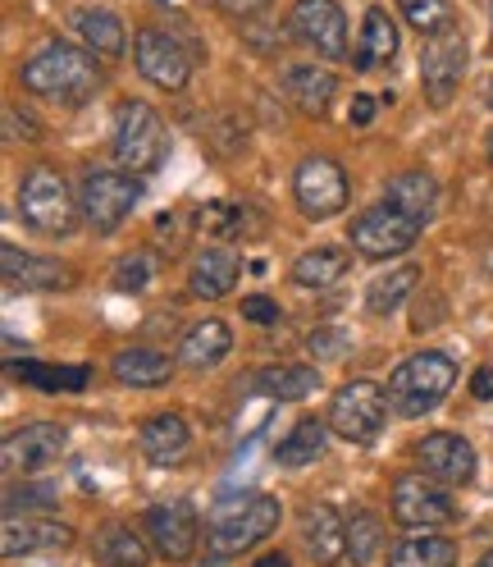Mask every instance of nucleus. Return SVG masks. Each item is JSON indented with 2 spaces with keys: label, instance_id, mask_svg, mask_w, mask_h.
<instances>
[{
  "label": "nucleus",
  "instance_id": "obj_1",
  "mask_svg": "<svg viewBox=\"0 0 493 567\" xmlns=\"http://www.w3.org/2000/svg\"><path fill=\"white\" fill-rule=\"evenodd\" d=\"M19 79L32 96H46L60 105H83L101 92V64L92 51H78L69 42H46L32 60H23Z\"/></svg>",
  "mask_w": 493,
  "mask_h": 567
},
{
  "label": "nucleus",
  "instance_id": "obj_2",
  "mask_svg": "<svg viewBox=\"0 0 493 567\" xmlns=\"http://www.w3.org/2000/svg\"><path fill=\"white\" fill-rule=\"evenodd\" d=\"M279 499L274 494H238V499H224L216 504V513H210V530H206V545H210V558L229 563L233 554L261 545L265 536H274L279 526Z\"/></svg>",
  "mask_w": 493,
  "mask_h": 567
},
{
  "label": "nucleus",
  "instance_id": "obj_3",
  "mask_svg": "<svg viewBox=\"0 0 493 567\" xmlns=\"http://www.w3.org/2000/svg\"><path fill=\"white\" fill-rule=\"evenodd\" d=\"M19 216L28 229H38L46 238H69L78 225V197L69 193V179L55 165H32L19 179Z\"/></svg>",
  "mask_w": 493,
  "mask_h": 567
},
{
  "label": "nucleus",
  "instance_id": "obj_4",
  "mask_svg": "<svg viewBox=\"0 0 493 567\" xmlns=\"http://www.w3.org/2000/svg\"><path fill=\"white\" fill-rule=\"evenodd\" d=\"M452 384H457L452 358L426 348V352H411V358L389 375V403L402 421H416V416L434 412L452 394Z\"/></svg>",
  "mask_w": 493,
  "mask_h": 567
},
{
  "label": "nucleus",
  "instance_id": "obj_5",
  "mask_svg": "<svg viewBox=\"0 0 493 567\" xmlns=\"http://www.w3.org/2000/svg\"><path fill=\"white\" fill-rule=\"evenodd\" d=\"M143 202V174H128V169H87L83 184H78V210L92 234H115L133 206Z\"/></svg>",
  "mask_w": 493,
  "mask_h": 567
},
{
  "label": "nucleus",
  "instance_id": "obj_6",
  "mask_svg": "<svg viewBox=\"0 0 493 567\" xmlns=\"http://www.w3.org/2000/svg\"><path fill=\"white\" fill-rule=\"evenodd\" d=\"M169 152V137L160 115L151 111L147 101H124L119 115H115V161L128 174H151L165 165Z\"/></svg>",
  "mask_w": 493,
  "mask_h": 567
},
{
  "label": "nucleus",
  "instance_id": "obj_7",
  "mask_svg": "<svg viewBox=\"0 0 493 567\" xmlns=\"http://www.w3.org/2000/svg\"><path fill=\"white\" fill-rule=\"evenodd\" d=\"M420 229H426V225L411 220L407 210L379 202V206L361 210V216L347 225V243H352V252H361V257H370V261H384V257L411 252L416 238H420Z\"/></svg>",
  "mask_w": 493,
  "mask_h": 567
},
{
  "label": "nucleus",
  "instance_id": "obj_8",
  "mask_svg": "<svg viewBox=\"0 0 493 567\" xmlns=\"http://www.w3.org/2000/svg\"><path fill=\"white\" fill-rule=\"evenodd\" d=\"M389 389H379L375 380H352L329 403V431L352 444H370L389 421Z\"/></svg>",
  "mask_w": 493,
  "mask_h": 567
},
{
  "label": "nucleus",
  "instance_id": "obj_9",
  "mask_svg": "<svg viewBox=\"0 0 493 567\" xmlns=\"http://www.w3.org/2000/svg\"><path fill=\"white\" fill-rule=\"evenodd\" d=\"M466 32L462 28H443L434 38H426V51H420V92L434 111H448L457 87H462V74H466Z\"/></svg>",
  "mask_w": 493,
  "mask_h": 567
},
{
  "label": "nucleus",
  "instance_id": "obj_10",
  "mask_svg": "<svg viewBox=\"0 0 493 567\" xmlns=\"http://www.w3.org/2000/svg\"><path fill=\"white\" fill-rule=\"evenodd\" d=\"M133 60H137V74L147 83H156L160 92H183L192 79V51L188 38L179 32H165V28H143L133 42Z\"/></svg>",
  "mask_w": 493,
  "mask_h": 567
},
{
  "label": "nucleus",
  "instance_id": "obj_11",
  "mask_svg": "<svg viewBox=\"0 0 493 567\" xmlns=\"http://www.w3.org/2000/svg\"><path fill=\"white\" fill-rule=\"evenodd\" d=\"M293 197L306 220H329L347 206L352 188H347V174L334 156H306L293 169Z\"/></svg>",
  "mask_w": 493,
  "mask_h": 567
},
{
  "label": "nucleus",
  "instance_id": "obj_12",
  "mask_svg": "<svg viewBox=\"0 0 493 567\" xmlns=\"http://www.w3.org/2000/svg\"><path fill=\"white\" fill-rule=\"evenodd\" d=\"M64 444H69V431L60 421H28L19 431H10L6 444H0V467H6L10 481H23L32 472L51 467L64 453Z\"/></svg>",
  "mask_w": 493,
  "mask_h": 567
},
{
  "label": "nucleus",
  "instance_id": "obj_13",
  "mask_svg": "<svg viewBox=\"0 0 493 567\" xmlns=\"http://www.w3.org/2000/svg\"><path fill=\"white\" fill-rule=\"evenodd\" d=\"M457 517L452 494L434 476H398L394 481V522L407 530H434Z\"/></svg>",
  "mask_w": 493,
  "mask_h": 567
},
{
  "label": "nucleus",
  "instance_id": "obj_14",
  "mask_svg": "<svg viewBox=\"0 0 493 567\" xmlns=\"http://www.w3.org/2000/svg\"><path fill=\"white\" fill-rule=\"evenodd\" d=\"M147 540L165 563H188L201 540V517L188 499H169L147 508Z\"/></svg>",
  "mask_w": 493,
  "mask_h": 567
},
{
  "label": "nucleus",
  "instance_id": "obj_15",
  "mask_svg": "<svg viewBox=\"0 0 493 567\" xmlns=\"http://www.w3.org/2000/svg\"><path fill=\"white\" fill-rule=\"evenodd\" d=\"M289 32L325 60L347 55V19L338 10V0H297L289 14Z\"/></svg>",
  "mask_w": 493,
  "mask_h": 567
},
{
  "label": "nucleus",
  "instance_id": "obj_16",
  "mask_svg": "<svg viewBox=\"0 0 493 567\" xmlns=\"http://www.w3.org/2000/svg\"><path fill=\"white\" fill-rule=\"evenodd\" d=\"M0 275H6V289L14 293H60V289H74V279H78L64 261L23 252L14 243L0 247Z\"/></svg>",
  "mask_w": 493,
  "mask_h": 567
},
{
  "label": "nucleus",
  "instance_id": "obj_17",
  "mask_svg": "<svg viewBox=\"0 0 493 567\" xmlns=\"http://www.w3.org/2000/svg\"><path fill=\"white\" fill-rule=\"evenodd\" d=\"M416 463L426 467V476H434L439 485H471L480 457H475L471 440L452 435V431H430L426 440H416Z\"/></svg>",
  "mask_w": 493,
  "mask_h": 567
},
{
  "label": "nucleus",
  "instance_id": "obj_18",
  "mask_svg": "<svg viewBox=\"0 0 493 567\" xmlns=\"http://www.w3.org/2000/svg\"><path fill=\"white\" fill-rule=\"evenodd\" d=\"M74 540H78L74 526H64L55 517H6V530H0V554H6V558L64 554Z\"/></svg>",
  "mask_w": 493,
  "mask_h": 567
},
{
  "label": "nucleus",
  "instance_id": "obj_19",
  "mask_svg": "<svg viewBox=\"0 0 493 567\" xmlns=\"http://www.w3.org/2000/svg\"><path fill=\"white\" fill-rule=\"evenodd\" d=\"M137 449H143L147 463L174 467V463H183L188 457L192 431H188V421L179 412H160V416H147L143 425H137Z\"/></svg>",
  "mask_w": 493,
  "mask_h": 567
},
{
  "label": "nucleus",
  "instance_id": "obj_20",
  "mask_svg": "<svg viewBox=\"0 0 493 567\" xmlns=\"http://www.w3.org/2000/svg\"><path fill=\"white\" fill-rule=\"evenodd\" d=\"M238 275H242L238 252H229V247H201V252L192 257V266H188V293L201 298V302L229 298Z\"/></svg>",
  "mask_w": 493,
  "mask_h": 567
},
{
  "label": "nucleus",
  "instance_id": "obj_21",
  "mask_svg": "<svg viewBox=\"0 0 493 567\" xmlns=\"http://www.w3.org/2000/svg\"><path fill=\"white\" fill-rule=\"evenodd\" d=\"M302 545H306L311 563L338 567L347 558V517H338L329 504L306 508V517H302Z\"/></svg>",
  "mask_w": 493,
  "mask_h": 567
},
{
  "label": "nucleus",
  "instance_id": "obj_22",
  "mask_svg": "<svg viewBox=\"0 0 493 567\" xmlns=\"http://www.w3.org/2000/svg\"><path fill=\"white\" fill-rule=\"evenodd\" d=\"M74 38H83V47L101 60H119L124 47H128V32L119 23V14L111 10H101V6H87V10H74Z\"/></svg>",
  "mask_w": 493,
  "mask_h": 567
},
{
  "label": "nucleus",
  "instance_id": "obj_23",
  "mask_svg": "<svg viewBox=\"0 0 493 567\" xmlns=\"http://www.w3.org/2000/svg\"><path fill=\"white\" fill-rule=\"evenodd\" d=\"M229 348H233V330L224 321H197V326H188V334L179 343V367L210 371L229 358Z\"/></svg>",
  "mask_w": 493,
  "mask_h": 567
},
{
  "label": "nucleus",
  "instance_id": "obj_24",
  "mask_svg": "<svg viewBox=\"0 0 493 567\" xmlns=\"http://www.w3.org/2000/svg\"><path fill=\"white\" fill-rule=\"evenodd\" d=\"M284 92H289V101L297 105L302 115L321 120V115L329 111L334 92H338V79L329 74V69H315V64H293L289 74H284Z\"/></svg>",
  "mask_w": 493,
  "mask_h": 567
},
{
  "label": "nucleus",
  "instance_id": "obj_25",
  "mask_svg": "<svg viewBox=\"0 0 493 567\" xmlns=\"http://www.w3.org/2000/svg\"><path fill=\"white\" fill-rule=\"evenodd\" d=\"M398 55V23L389 19V10L384 6H370L366 19H361V42H357V69H384L394 64Z\"/></svg>",
  "mask_w": 493,
  "mask_h": 567
},
{
  "label": "nucleus",
  "instance_id": "obj_26",
  "mask_svg": "<svg viewBox=\"0 0 493 567\" xmlns=\"http://www.w3.org/2000/svg\"><path fill=\"white\" fill-rule=\"evenodd\" d=\"M92 558H96L101 567H147L151 549H147V540L137 536L133 526L111 522V526H101V530H96V540H92Z\"/></svg>",
  "mask_w": 493,
  "mask_h": 567
},
{
  "label": "nucleus",
  "instance_id": "obj_27",
  "mask_svg": "<svg viewBox=\"0 0 493 567\" xmlns=\"http://www.w3.org/2000/svg\"><path fill=\"white\" fill-rule=\"evenodd\" d=\"M384 202L407 210L411 220L426 225L434 216V206H439V184L430 179L426 169H407V174H398V179H389V188H384Z\"/></svg>",
  "mask_w": 493,
  "mask_h": 567
},
{
  "label": "nucleus",
  "instance_id": "obj_28",
  "mask_svg": "<svg viewBox=\"0 0 493 567\" xmlns=\"http://www.w3.org/2000/svg\"><path fill=\"white\" fill-rule=\"evenodd\" d=\"M389 567H457V545L434 530H411L389 549Z\"/></svg>",
  "mask_w": 493,
  "mask_h": 567
},
{
  "label": "nucleus",
  "instance_id": "obj_29",
  "mask_svg": "<svg viewBox=\"0 0 493 567\" xmlns=\"http://www.w3.org/2000/svg\"><path fill=\"white\" fill-rule=\"evenodd\" d=\"M325 444H329V421H321V416H302L293 431L279 440L274 463H279V467H306V463H315V457L325 453Z\"/></svg>",
  "mask_w": 493,
  "mask_h": 567
},
{
  "label": "nucleus",
  "instance_id": "obj_30",
  "mask_svg": "<svg viewBox=\"0 0 493 567\" xmlns=\"http://www.w3.org/2000/svg\"><path fill=\"white\" fill-rule=\"evenodd\" d=\"M111 371H115L119 384H133V389H160V384L169 380L174 367H169L165 352H156V348H124V352H115Z\"/></svg>",
  "mask_w": 493,
  "mask_h": 567
},
{
  "label": "nucleus",
  "instance_id": "obj_31",
  "mask_svg": "<svg viewBox=\"0 0 493 567\" xmlns=\"http://www.w3.org/2000/svg\"><path fill=\"white\" fill-rule=\"evenodd\" d=\"M10 375L32 384V389H46V394H78L92 380V367H55V362H10Z\"/></svg>",
  "mask_w": 493,
  "mask_h": 567
},
{
  "label": "nucleus",
  "instance_id": "obj_32",
  "mask_svg": "<svg viewBox=\"0 0 493 567\" xmlns=\"http://www.w3.org/2000/svg\"><path fill=\"white\" fill-rule=\"evenodd\" d=\"M343 275H347L343 247H306V252L293 261V279L302 284V289H334Z\"/></svg>",
  "mask_w": 493,
  "mask_h": 567
},
{
  "label": "nucleus",
  "instance_id": "obj_33",
  "mask_svg": "<svg viewBox=\"0 0 493 567\" xmlns=\"http://www.w3.org/2000/svg\"><path fill=\"white\" fill-rule=\"evenodd\" d=\"M256 389H261V394H270V399H279V403H297V399H306V394L321 389V371H315V367H293V362L265 367L256 375Z\"/></svg>",
  "mask_w": 493,
  "mask_h": 567
},
{
  "label": "nucleus",
  "instance_id": "obj_34",
  "mask_svg": "<svg viewBox=\"0 0 493 567\" xmlns=\"http://www.w3.org/2000/svg\"><path fill=\"white\" fill-rule=\"evenodd\" d=\"M416 284H420V270L416 266H394L389 275H379L370 289H366V311L370 316H394L416 293Z\"/></svg>",
  "mask_w": 493,
  "mask_h": 567
},
{
  "label": "nucleus",
  "instance_id": "obj_35",
  "mask_svg": "<svg viewBox=\"0 0 493 567\" xmlns=\"http://www.w3.org/2000/svg\"><path fill=\"white\" fill-rule=\"evenodd\" d=\"M384 549V526L370 508H352L347 513V558L352 567H366L375 563V554Z\"/></svg>",
  "mask_w": 493,
  "mask_h": 567
},
{
  "label": "nucleus",
  "instance_id": "obj_36",
  "mask_svg": "<svg viewBox=\"0 0 493 567\" xmlns=\"http://www.w3.org/2000/svg\"><path fill=\"white\" fill-rule=\"evenodd\" d=\"M398 6H402L407 23L420 32V38H434V32H443V28L457 23V14H452L448 0H398Z\"/></svg>",
  "mask_w": 493,
  "mask_h": 567
},
{
  "label": "nucleus",
  "instance_id": "obj_37",
  "mask_svg": "<svg viewBox=\"0 0 493 567\" xmlns=\"http://www.w3.org/2000/svg\"><path fill=\"white\" fill-rule=\"evenodd\" d=\"M60 499V489L46 481V485H28V476H23V485L19 481H10V489H6V513L10 517H19V513H38V508H51Z\"/></svg>",
  "mask_w": 493,
  "mask_h": 567
},
{
  "label": "nucleus",
  "instance_id": "obj_38",
  "mask_svg": "<svg viewBox=\"0 0 493 567\" xmlns=\"http://www.w3.org/2000/svg\"><path fill=\"white\" fill-rule=\"evenodd\" d=\"M151 275H156L151 252H128V257H119L111 284H115V293H143L147 284H151Z\"/></svg>",
  "mask_w": 493,
  "mask_h": 567
},
{
  "label": "nucleus",
  "instance_id": "obj_39",
  "mask_svg": "<svg viewBox=\"0 0 493 567\" xmlns=\"http://www.w3.org/2000/svg\"><path fill=\"white\" fill-rule=\"evenodd\" d=\"M201 229H210V234H224V238H238V234H242V206L210 202V206L201 210Z\"/></svg>",
  "mask_w": 493,
  "mask_h": 567
},
{
  "label": "nucleus",
  "instance_id": "obj_40",
  "mask_svg": "<svg viewBox=\"0 0 493 567\" xmlns=\"http://www.w3.org/2000/svg\"><path fill=\"white\" fill-rule=\"evenodd\" d=\"M38 137H42L38 120H28L19 105H6V142L10 147H19V142H38Z\"/></svg>",
  "mask_w": 493,
  "mask_h": 567
},
{
  "label": "nucleus",
  "instance_id": "obj_41",
  "mask_svg": "<svg viewBox=\"0 0 493 567\" xmlns=\"http://www.w3.org/2000/svg\"><path fill=\"white\" fill-rule=\"evenodd\" d=\"M242 316H246V321H256V326H279V316H284V311H279V302L256 293V298L242 302Z\"/></svg>",
  "mask_w": 493,
  "mask_h": 567
},
{
  "label": "nucleus",
  "instance_id": "obj_42",
  "mask_svg": "<svg viewBox=\"0 0 493 567\" xmlns=\"http://www.w3.org/2000/svg\"><path fill=\"white\" fill-rule=\"evenodd\" d=\"M311 352H315V358H343V352H347V339L338 334V330H315L311 334Z\"/></svg>",
  "mask_w": 493,
  "mask_h": 567
},
{
  "label": "nucleus",
  "instance_id": "obj_43",
  "mask_svg": "<svg viewBox=\"0 0 493 567\" xmlns=\"http://www.w3.org/2000/svg\"><path fill=\"white\" fill-rule=\"evenodd\" d=\"M220 10H224L229 19L252 23V19H261V14L270 10V0H220Z\"/></svg>",
  "mask_w": 493,
  "mask_h": 567
},
{
  "label": "nucleus",
  "instance_id": "obj_44",
  "mask_svg": "<svg viewBox=\"0 0 493 567\" xmlns=\"http://www.w3.org/2000/svg\"><path fill=\"white\" fill-rule=\"evenodd\" d=\"M375 105H379V101L361 92L357 101H352V124H370V120H375Z\"/></svg>",
  "mask_w": 493,
  "mask_h": 567
},
{
  "label": "nucleus",
  "instance_id": "obj_45",
  "mask_svg": "<svg viewBox=\"0 0 493 567\" xmlns=\"http://www.w3.org/2000/svg\"><path fill=\"white\" fill-rule=\"evenodd\" d=\"M471 394H475V399H493V367H480V371H475Z\"/></svg>",
  "mask_w": 493,
  "mask_h": 567
},
{
  "label": "nucleus",
  "instance_id": "obj_46",
  "mask_svg": "<svg viewBox=\"0 0 493 567\" xmlns=\"http://www.w3.org/2000/svg\"><path fill=\"white\" fill-rule=\"evenodd\" d=\"M252 567H289V558H284V554H265V558H256Z\"/></svg>",
  "mask_w": 493,
  "mask_h": 567
},
{
  "label": "nucleus",
  "instance_id": "obj_47",
  "mask_svg": "<svg viewBox=\"0 0 493 567\" xmlns=\"http://www.w3.org/2000/svg\"><path fill=\"white\" fill-rule=\"evenodd\" d=\"M484 156H489V169H493V128L484 133Z\"/></svg>",
  "mask_w": 493,
  "mask_h": 567
},
{
  "label": "nucleus",
  "instance_id": "obj_48",
  "mask_svg": "<svg viewBox=\"0 0 493 567\" xmlns=\"http://www.w3.org/2000/svg\"><path fill=\"white\" fill-rule=\"evenodd\" d=\"M475 567H493V549H484V554H480V563H475Z\"/></svg>",
  "mask_w": 493,
  "mask_h": 567
},
{
  "label": "nucleus",
  "instance_id": "obj_49",
  "mask_svg": "<svg viewBox=\"0 0 493 567\" xmlns=\"http://www.w3.org/2000/svg\"><path fill=\"white\" fill-rule=\"evenodd\" d=\"M489 111H493V79H489Z\"/></svg>",
  "mask_w": 493,
  "mask_h": 567
}]
</instances>
